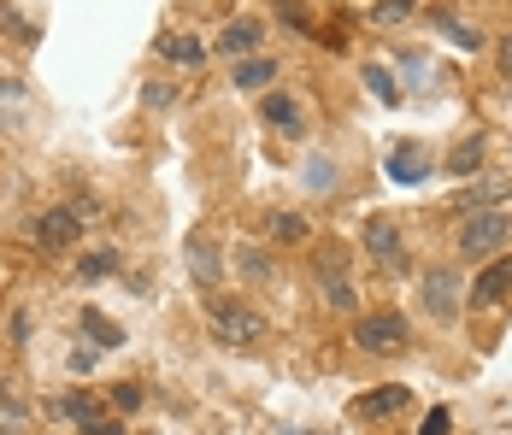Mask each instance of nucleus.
Instances as JSON below:
<instances>
[{
	"label": "nucleus",
	"instance_id": "obj_15",
	"mask_svg": "<svg viewBox=\"0 0 512 435\" xmlns=\"http://www.w3.org/2000/svg\"><path fill=\"white\" fill-rule=\"evenodd\" d=\"M271 77H277V59H265V53H248L236 65V89H265Z\"/></svg>",
	"mask_w": 512,
	"mask_h": 435
},
{
	"label": "nucleus",
	"instance_id": "obj_22",
	"mask_svg": "<svg viewBox=\"0 0 512 435\" xmlns=\"http://www.w3.org/2000/svg\"><path fill=\"white\" fill-rule=\"evenodd\" d=\"M112 406H118V412H136V406H142V383H118L112 388Z\"/></svg>",
	"mask_w": 512,
	"mask_h": 435
},
{
	"label": "nucleus",
	"instance_id": "obj_29",
	"mask_svg": "<svg viewBox=\"0 0 512 435\" xmlns=\"http://www.w3.org/2000/svg\"><path fill=\"white\" fill-rule=\"evenodd\" d=\"M330 177H336V171H330V165H324V159H312V165H307V183H312V189H324V183H330Z\"/></svg>",
	"mask_w": 512,
	"mask_h": 435
},
{
	"label": "nucleus",
	"instance_id": "obj_25",
	"mask_svg": "<svg viewBox=\"0 0 512 435\" xmlns=\"http://www.w3.org/2000/svg\"><path fill=\"white\" fill-rule=\"evenodd\" d=\"M142 100H148V106H171V83H142Z\"/></svg>",
	"mask_w": 512,
	"mask_h": 435
},
{
	"label": "nucleus",
	"instance_id": "obj_10",
	"mask_svg": "<svg viewBox=\"0 0 512 435\" xmlns=\"http://www.w3.org/2000/svg\"><path fill=\"white\" fill-rule=\"evenodd\" d=\"M212 48L224 53V59H236V53H242V59H248V53L259 48V24H254V18H236V24H224V30H218V42H212Z\"/></svg>",
	"mask_w": 512,
	"mask_h": 435
},
{
	"label": "nucleus",
	"instance_id": "obj_11",
	"mask_svg": "<svg viewBox=\"0 0 512 435\" xmlns=\"http://www.w3.org/2000/svg\"><path fill=\"white\" fill-rule=\"evenodd\" d=\"M412 394L401 383H389V388H377V394H365V400H354V412L359 418H395L401 406H407Z\"/></svg>",
	"mask_w": 512,
	"mask_h": 435
},
{
	"label": "nucleus",
	"instance_id": "obj_4",
	"mask_svg": "<svg viewBox=\"0 0 512 435\" xmlns=\"http://www.w3.org/2000/svg\"><path fill=\"white\" fill-rule=\"evenodd\" d=\"M354 341L365 347V353H407V318L401 312H371V318H359L354 324Z\"/></svg>",
	"mask_w": 512,
	"mask_h": 435
},
{
	"label": "nucleus",
	"instance_id": "obj_32",
	"mask_svg": "<svg viewBox=\"0 0 512 435\" xmlns=\"http://www.w3.org/2000/svg\"><path fill=\"white\" fill-rule=\"evenodd\" d=\"M83 435H124V424H106V418H101V424H89Z\"/></svg>",
	"mask_w": 512,
	"mask_h": 435
},
{
	"label": "nucleus",
	"instance_id": "obj_23",
	"mask_svg": "<svg viewBox=\"0 0 512 435\" xmlns=\"http://www.w3.org/2000/svg\"><path fill=\"white\" fill-rule=\"evenodd\" d=\"M448 430H454V412H448V406H436V412L424 418V430H418V435H448Z\"/></svg>",
	"mask_w": 512,
	"mask_h": 435
},
{
	"label": "nucleus",
	"instance_id": "obj_14",
	"mask_svg": "<svg viewBox=\"0 0 512 435\" xmlns=\"http://www.w3.org/2000/svg\"><path fill=\"white\" fill-rule=\"evenodd\" d=\"M53 418H71V424H83V430H89V424H101V406H95V400H89V394L77 388V394L53 400Z\"/></svg>",
	"mask_w": 512,
	"mask_h": 435
},
{
	"label": "nucleus",
	"instance_id": "obj_1",
	"mask_svg": "<svg viewBox=\"0 0 512 435\" xmlns=\"http://www.w3.org/2000/svg\"><path fill=\"white\" fill-rule=\"evenodd\" d=\"M206 318H212V336L230 341V347H254V341L271 336V324L259 318L254 306H242V300H224V294H212V300H206Z\"/></svg>",
	"mask_w": 512,
	"mask_h": 435
},
{
	"label": "nucleus",
	"instance_id": "obj_26",
	"mask_svg": "<svg viewBox=\"0 0 512 435\" xmlns=\"http://www.w3.org/2000/svg\"><path fill=\"white\" fill-rule=\"evenodd\" d=\"M112 265H118V259H112V253H89V259H83V277H106V271H112Z\"/></svg>",
	"mask_w": 512,
	"mask_h": 435
},
{
	"label": "nucleus",
	"instance_id": "obj_17",
	"mask_svg": "<svg viewBox=\"0 0 512 435\" xmlns=\"http://www.w3.org/2000/svg\"><path fill=\"white\" fill-rule=\"evenodd\" d=\"M0 124H6V130L24 124V89H18V83H0Z\"/></svg>",
	"mask_w": 512,
	"mask_h": 435
},
{
	"label": "nucleus",
	"instance_id": "obj_13",
	"mask_svg": "<svg viewBox=\"0 0 512 435\" xmlns=\"http://www.w3.org/2000/svg\"><path fill=\"white\" fill-rule=\"evenodd\" d=\"M159 59H171V65H206V42H195V36H159Z\"/></svg>",
	"mask_w": 512,
	"mask_h": 435
},
{
	"label": "nucleus",
	"instance_id": "obj_3",
	"mask_svg": "<svg viewBox=\"0 0 512 435\" xmlns=\"http://www.w3.org/2000/svg\"><path fill=\"white\" fill-rule=\"evenodd\" d=\"M507 242H512L507 212H471V218L460 224V253H471V259H495Z\"/></svg>",
	"mask_w": 512,
	"mask_h": 435
},
{
	"label": "nucleus",
	"instance_id": "obj_7",
	"mask_svg": "<svg viewBox=\"0 0 512 435\" xmlns=\"http://www.w3.org/2000/svg\"><path fill=\"white\" fill-rule=\"evenodd\" d=\"M512 294V259H495L471 277V306H501Z\"/></svg>",
	"mask_w": 512,
	"mask_h": 435
},
{
	"label": "nucleus",
	"instance_id": "obj_19",
	"mask_svg": "<svg viewBox=\"0 0 512 435\" xmlns=\"http://www.w3.org/2000/svg\"><path fill=\"white\" fill-rule=\"evenodd\" d=\"M365 89H371V95L383 100V106H395V100H401V89H395V77H389L383 65H365Z\"/></svg>",
	"mask_w": 512,
	"mask_h": 435
},
{
	"label": "nucleus",
	"instance_id": "obj_18",
	"mask_svg": "<svg viewBox=\"0 0 512 435\" xmlns=\"http://www.w3.org/2000/svg\"><path fill=\"white\" fill-rule=\"evenodd\" d=\"M83 330H89V336H101V347H124V330H118V324H112V318H101V312H95V306H89V312H83Z\"/></svg>",
	"mask_w": 512,
	"mask_h": 435
},
{
	"label": "nucleus",
	"instance_id": "obj_16",
	"mask_svg": "<svg viewBox=\"0 0 512 435\" xmlns=\"http://www.w3.org/2000/svg\"><path fill=\"white\" fill-rule=\"evenodd\" d=\"M412 12H418V0H377V6H371V24L395 30V24H407Z\"/></svg>",
	"mask_w": 512,
	"mask_h": 435
},
{
	"label": "nucleus",
	"instance_id": "obj_28",
	"mask_svg": "<svg viewBox=\"0 0 512 435\" xmlns=\"http://www.w3.org/2000/svg\"><path fill=\"white\" fill-rule=\"evenodd\" d=\"M442 30H448L460 48H477V30H465V24H454V18H442Z\"/></svg>",
	"mask_w": 512,
	"mask_h": 435
},
{
	"label": "nucleus",
	"instance_id": "obj_2",
	"mask_svg": "<svg viewBox=\"0 0 512 435\" xmlns=\"http://www.w3.org/2000/svg\"><path fill=\"white\" fill-rule=\"evenodd\" d=\"M418 300H424V318H430V324H460V306H465L460 271H454V265H424Z\"/></svg>",
	"mask_w": 512,
	"mask_h": 435
},
{
	"label": "nucleus",
	"instance_id": "obj_8",
	"mask_svg": "<svg viewBox=\"0 0 512 435\" xmlns=\"http://www.w3.org/2000/svg\"><path fill=\"white\" fill-rule=\"evenodd\" d=\"M189 271H195L201 289H218V277H224V253H218V242H212L206 230L189 236Z\"/></svg>",
	"mask_w": 512,
	"mask_h": 435
},
{
	"label": "nucleus",
	"instance_id": "obj_5",
	"mask_svg": "<svg viewBox=\"0 0 512 435\" xmlns=\"http://www.w3.org/2000/svg\"><path fill=\"white\" fill-rule=\"evenodd\" d=\"M365 253H371L389 277H401V271L412 265V259H407V236H401V224H395V218H371V224H365Z\"/></svg>",
	"mask_w": 512,
	"mask_h": 435
},
{
	"label": "nucleus",
	"instance_id": "obj_27",
	"mask_svg": "<svg viewBox=\"0 0 512 435\" xmlns=\"http://www.w3.org/2000/svg\"><path fill=\"white\" fill-rule=\"evenodd\" d=\"M236 259H242L248 277H271V259H265V253H236Z\"/></svg>",
	"mask_w": 512,
	"mask_h": 435
},
{
	"label": "nucleus",
	"instance_id": "obj_9",
	"mask_svg": "<svg viewBox=\"0 0 512 435\" xmlns=\"http://www.w3.org/2000/svg\"><path fill=\"white\" fill-rule=\"evenodd\" d=\"M265 124L271 130H283V136H307V118H301V100H289V95H265Z\"/></svg>",
	"mask_w": 512,
	"mask_h": 435
},
{
	"label": "nucleus",
	"instance_id": "obj_21",
	"mask_svg": "<svg viewBox=\"0 0 512 435\" xmlns=\"http://www.w3.org/2000/svg\"><path fill=\"white\" fill-rule=\"evenodd\" d=\"M477 165H483V142H465L460 153L448 159V171H460V177H465V171H477Z\"/></svg>",
	"mask_w": 512,
	"mask_h": 435
},
{
	"label": "nucleus",
	"instance_id": "obj_30",
	"mask_svg": "<svg viewBox=\"0 0 512 435\" xmlns=\"http://www.w3.org/2000/svg\"><path fill=\"white\" fill-rule=\"evenodd\" d=\"M71 371H77V377L95 371V347H77V353H71Z\"/></svg>",
	"mask_w": 512,
	"mask_h": 435
},
{
	"label": "nucleus",
	"instance_id": "obj_31",
	"mask_svg": "<svg viewBox=\"0 0 512 435\" xmlns=\"http://www.w3.org/2000/svg\"><path fill=\"white\" fill-rule=\"evenodd\" d=\"M495 65L512 77V36H501V42H495Z\"/></svg>",
	"mask_w": 512,
	"mask_h": 435
},
{
	"label": "nucleus",
	"instance_id": "obj_12",
	"mask_svg": "<svg viewBox=\"0 0 512 435\" xmlns=\"http://www.w3.org/2000/svg\"><path fill=\"white\" fill-rule=\"evenodd\" d=\"M312 271H318V283H324V289H330V283H348V247H342V242L318 247V253H312Z\"/></svg>",
	"mask_w": 512,
	"mask_h": 435
},
{
	"label": "nucleus",
	"instance_id": "obj_33",
	"mask_svg": "<svg viewBox=\"0 0 512 435\" xmlns=\"http://www.w3.org/2000/svg\"><path fill=\"white\" fill-rule=\"evenodd\" d=\"M0 406H6V412H12V394H6V388H0Z\"/></svg>",
	"mask_w": 512,
	"mask_h": 435
},
{
	"label": "nucleus",
	"instance_id": "obj_20",
	"mask_svg": "<svg viewBox=\"0 0 512 435\" xmlns=\"http://www.w3.org/2000/svg\"><path fill=\"white\" fill-rule=\"evenodd\" d=\"M412 153H418V147H395V159H389V177H401V183H418V177L430 171V165H418Z\"/></svg>",
	"mask_w": 512,
	"mask_h": 435
},
{
	"label": "nucleus",
	"instance_id": "obj_24",
	"mask_svg": "<svg viewBox=\"0 0 512 435\" xmlns=\"http://www.w3.org/2000/svg\"><path fill=\"white\" fill-rule=\"evenodd\" d=\"M277 236H283V242H307V218H295V212L277 218Z\"/></svg>",
	"mask_w": 512,
	"mask_h": 435
},
{
	"label": "nucleus",
	"instance_id": "obj_6",
	"mask_svg": "<svg viewBox=\"0 0 512 435\" xmlns=\"http://www.w3.org/2000/svg\"><path fill=\"white\" fill-rule=\"evenodd\" d=\"M77 236H83V218H77V206H48V212L36 218V242L48 247V253L77 247Z\"/></svg>",
	"mask_w": 512,
	"mask_h": 435
}]
</instances>
